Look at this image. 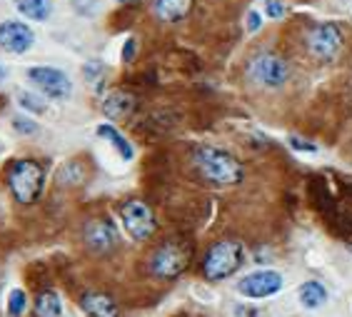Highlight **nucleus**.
<instances>
[{
	"instance_id": "9d476101",
	"label": "nucleus",
	"mask_w": 352,
	"mask_h": 317,
	"mask_svg": "<svg viewBox=\"0 0 352 317\" xmlns=\"http://www.w3.org/2000/svg\"><path fill=\"white\" fill-rule=\"evenodd\" d=\"M82 240L88 245L93 252L98 255H105L110 250H116L120 237H118V228L110 223L108 217H95V220H88L85 228H82Z\"/></svg>"
},
{
	"instance_id": "393cba45",
	"label": "nucleus",
	"mask_w": 352,
	"mask_h": 317,
	"mask_svg": "<svg viewBox=\"0 0 352 317\" xmlns=\"http://www.w3.org/2000/svg\"><path fill=\"white\" fill-rule=\"evenodd\" d=\"M133 55H135V41L130 38V41L125 43V47H122V61L130 63V61H133Z\"/></svg>"
},
{
	"instance_id": "6ab92c4d",
	"label": "nucleus",
	"mask_w": 352,
	"mask_h": 317,
	"mask_svg": "<svg viewBox=\"0 0 352 317\" xmlns=\"http://www.w3.org/2000/svg\"><path fill=\"white\" fill-rule=\"evenodd\" d=\"M28 307V295L23 290H10L8 295V315L10 317H23Z\"/></svg>"
},
{
	"instance_id": "4468645a",
	"label": "nucleus",
	"mask_w": 352,
	"mask_h": 317,
	"mask_svg": "<svg viewBox=\"0 0 352 317\" xmlns=\"http://www.w3.org/2000/svg\"><path fill=\"white\" fill-rule=\"evenodd\" d=\"M135 110V98L125 90H113V93L102 100V113L108 115L110 120H122Z\"/></svg>"
},
{
	"instance_id": "a211bd4d",
	"label": "nucleus",
	"mask_w": 352,
	"mask_h": 317,
	"mask_svg": "<svg viewBox=\"0 0 352 317\" xmlns=\"http://www.w3.org/2000/svg\"><path fill=\"white\" fill-rule=\"evenodd\" d=\"M63 312V303H60V295L53 290H45L38 295L35 300V315L38 317H60Z\"/></svg>"
},
{
	"instance_id": "f257e3e1",
	"label": "nucleus",
	"mask_w": 352,
	"mask_h": 317,
	"mask_svg": "<svg viewBox=\"0 0 352 317\" xmlns=\"http://www.w3.org/2000/svg\"><path fill=\"white\" fill-rule=\"evenodd\" d=\"M192 165H195L203 180L220 185V188L237 185L245 177L243 162L230 153H225V150L212 148V145H200V148L192 150Z\"/></svg>"
},
{
	"instance_id": "39448f33",
	"label": "nucleus",
	"mask_w": 352,
	"mask_h": 317,
	"mask_svg": "<svg viewBox=\"0 0 352 317\" xmlns=\"http://www.w3.org/2000/svg\"><path fill=\"white\" fill-rule=\"evenodd\" d=\"M248 78H250L255 85L267 90L283 88L287 78H290V68L287 63L275 53H260L258 58H252L250 65H248Z\"/></svg>"
},
{
	"instance_id": "20e7f679",
	"label": "nucleus",
	"mask_w": 352,
	"mask_h": 317,
	"mask_svg": "<svg viewBox=\"0 0 352 317\" xmlns=\"http://www.w3.org/2000/svg\"><path fill=\"white\" fill-rule=\"evenodd\" d=\"M190 255H192L190 245H185L183 240H165L150 255V275L160 277V280H175L190 267Z\"/></svg>"
},
{
	"instance_id": "b1692460",
	"label": "nucleus",
	"mask_w": 352,
	"mask_h": 317,
	"mask_svg": "<svg viewBox=\"0 0 352 317\" xmlns=\"http://www.w3.org/2000/svg\"><path fill=\"white\" fill-rule=\"evenodd\" d=\"M260 28H263V15H260L258 10H250V13H248V30H250V33H258Z\"/></svg>"
},
{
	"instance_id": "f03ea898",
	"label": "nucleus",
	"mask_w": 352,
	"mask_h": 317,
	"mask_svg": "<svg viewBox=\"0 0 352 317\" xmlns=\"http://www.w3.org/2000/svg\"><path fill=\"white\" fill-rule=\"evenodd\" d=\"M6 180L15 203L33 205L43 195V188H45V168L33 157H21V160L10 162Z\"/></svg>"
},
{
	"instance_id": "dca6fc26",
	"label": "nucleus",
	"mask_w": 352,
	"mask_h": 317,
	"mask_svg": "<svg viewBox=\"0 0 352 317\" xmlns=\"http://www.w3.org/2000/svg\"><path fill=\"white\" fill-rule=\"evenodd\" d=\"M98 135L105 138V140H108L110 145H113V148H116L118 153H120L122 160H133L135 150H133V145L128 142V138L122 135V133L116 128V125H108V122H105V125H100V128H98Z\"/></svg>"
},
{
	"instance_id": "ddd939ff",
	"label": "nucleus",
	"mask_w": 352,
	"mask_h": 317,
	"mask_svg": "<svg viewBox=\"0 0 352 317\" xmlns=\"http://www.w3.org/2000/svg\"><path fill=\"white\" fill-rule=\"evenodd\" d=\"M80 307L88 317H120V307L105 292H85L80 297Z\"/></svg>"
},
{
	"instance_id": "a878e982",
	"label": "nucleus",
	"mask_w": 352,
	"mask_h": 317,
	"mask_svg": "<svg viewBox=\"0 0 352 317\" xmlns=\"http://www.w3.org/2000/svg\"><path fill=\"white\" fill-rule=\"evenodd\" d=\"M3 75H6V70H3V65H0V78H3Z\"/></svg>"
},
{
	"instance_id": "2eb2a0df",
	"label": "nucleus",
	"mask_w": 352,
	"mask_h": 317,
	"mask_svg": "<svg viewBox=\"0 0 352 317\" xmlns=\"http://www.w3.org/2000/svg\"><path fill=\"white\" fill-rule=\"evenodd\" d=\"M298 297H300V305H302V307H307V310H318V307H322V305L327 303V290H325V285L318 283V280H307V283L300 285Z\"/></svg>"
},
{
	"instance_id": "aec40b11",
	"label": "nucleus",
	"mask_w": 352,
	"mask_h": 317,
	"mask_svg": "<svg viewBox=\"0 0 352 317\" xmlns=\"http://www.w3.org/2000/svg\"><path fill=\"white\" fill-rule=\"evenodd\" d=\"M18 100H21V105L25 110H30V113H45V102L38 98V95H30V93H21L18 95Z\"/></svg>"
},
{
	"instance_id": "4be33fe9",
	"label": "nucleus",
	"mask_w": 352,
	"mask_h": 317,
	"mask_svg": "<svg viewBox=\"0 0 352 317\" xmlns=\"http://www.w3.org/2000/svg\"><path fill=\"white\" fill-rule=\"evenodd\" d=\"M265 10H267V15H270L272 21H278V18L285 15V6L280 0H267V3H265Z\"/></svg>"
},
{
	"instance_id": "f3484780",
	"label": "nucleus",
	"mask_w": 352,
	"mask_h": 317,
	"mask_svg": "<svg viewBox=\"0 0 352 317\" xmlns=\"http://www.w3.org/2000/svg\"><path fill=\"white\" fill-rule=\"evenodd\" d=\"M18 13L28 21H47L50 15V0H15Z\"/></svg>"
},
{
	"instance_id": "6e6552de",
	"label": "nucleus",
	"mask_w": 352,
	"mask_h": 317,
	"mask_svg": "<svg viewBox=\"0 0 352 317\" xmlns=\"http://www.w3.org/2000/svg\"><path fill=\"white\" fill-rule=\"evenodd\" d=\"M28 80L33 83L43 95L53 98V100H65L73 93V83H70L68 75L58 68H50V65L30 68L28 70Z\"/></svg>"
},
{
	"instance_id": "423d86ee",
	"label": "nucleus",
	"mask_w": 352,
	"mask_h": 317,
	"mask_svg": "<svg viewBox=\"0 0 352 317\" xmlns=\"http://www.w3.org/2000/svg\"><path fill=\"white\" fill-rule=\"evenodd\" d=\"M120 220H122V228L128 230V235L133 240H138V243L150 240L157 230V220L153 215V210H150L148 203H142V200H125L120 205Z\"/></svg>"
},
{
	"instance_id": "9b49d317",
	"label": "nucleus",
	"mask_w": 352,
	"mask_h": 317,
	"mask_svg": "<svg viewBox=\"0 0 352 317\" xmlns=\"http://www.w3.org/2000/svg\"><path fill=\"white\" fill-rule=\"evenodd\" d=\"M33 43H35V33L30 25H25V23H21V21L0 23V47H3L6 53L23 55L33 47Z\"/></svg>"
},
{
	"instance_id": "5701e85b",
	"label": "nucleus",
	"mask_w": 352,
	"mask_h": 317,
	"mask_svg": "<svg viewBox=\"0 0 352 317\" xmlns=\"http://www.w3.org/2000/svg\"><path fill=\"white\" fill-rule=\"evenodd\" d=\"M290 145H292V150H300V153H318V145L305 142L302 138H290Z\"/></svg>"
},
{
	"instance_id": "1a4fd4ad",
	"label": "nucleus",
	"mask_w": 352,
	"mask_h": 317,
	"mask_svg": "<svg viewBox=\"0 0 352 317\" xmlns=\"http://www.w3.org/2000/svg\"><path fill=\"white\" fill-rule=\"evenodd\" d=\"M283 275L275 270H255L250 275H245L240 283H237V292L250 300H265V297L278 295L283 290Z\"/></svg>"
},
{
	"instance_id": "bb28decb",
	"label": "nucleus",
	"mask_w": 352,
	"mask_h": 317,
	"mask_svg": "<svg viewBox=\"0 0 352 317\" xmlns=\"http://www.w3.org/2000/svg\"><path fill=\"white\" fill-rule=\"evenodd\" d=\"M118 3H133V0H118Z\"/></svg>"
},
{
	"instance_id": "0eeeda50",
	"label": "nucleus",
	"mask_w": 352,
	"mask_h": 317,
	"mask_svg": "<svg viewBox=\"0 0 352 317\" xmlns=\"http://www.w3.org/2000/svg\"><path fill=\"white\" fill-rule=\"evenodd\" d=\"M307 50L315 61L330 63L342 50V30L332 23H320L307 33Z\"/></svg>"
},
{
	"instance_id": "7ed1b4c3",
	"label": "nucleus",
	"mask_w": 352,
	"mask_h": 317,
	"mask_svg": "<svg viewBox=\"0 0 352 317\" xmlns=\"http://www.w3.org/2000/svg\"><path fill=\"white\" fill-rule=\"evenodd\" d=\"M243 243L240 240H217L208 248L203 255V275L210 283H220L225 277H230L237 272V267L243 265Z\"/></svg>"
},
{
	"instance_id": "f8f14e48",
	"label": "nucleus",
	"mask_w": 352,
	"mask_h": 317,
	"mask_svg": "<svg viewBox=\"0 0 352 317\" xmlns=\"http://www.w3.org/2000/svg\"><path fill=\"white\" fill-rule=\"evenodd\" d=\"M192 3L195 0H153V15L165 25H173L192 13Z\"/></svg>"
},
{
	"instance_id": "412c9836",
	"label": "nucleus",
	"mask_w": 352,
	"mask_h": 317,
	"mask_svg": "<svg viewBox=\"0 0 352 317\" xmlns=\"http://www.w3.org/2000/svg\"><path fill=\"white\" fill-rule=\"evenodd\" d=\"M13 128L18 130V133H23V135H35V133H38V125H35L33 120H28V118H15Z\"/></svg>"
}]
</instances>
